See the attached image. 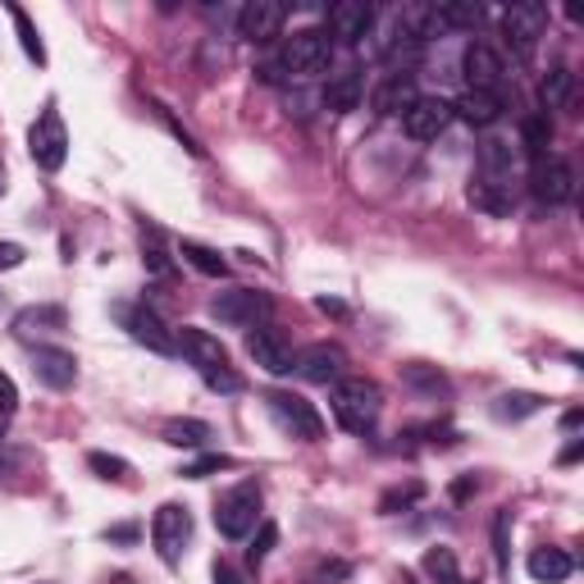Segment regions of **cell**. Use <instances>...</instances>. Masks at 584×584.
Returning <instances> with one entry per match:
<instances>
[{"mask_svg":"<svg viewBox=\"0 0 584 584\" xmlns=\"http://www.w3.org/2000/svg\"><path fill=\"white\" fill-rule=\"evenodd\" d=\"M0 306H6V293H0Z\"/></svg>","mask_w":584,"mask_h":584,"instance_id":"55","label":"cell"},{"mask_svg":"<svg viewBox=\"0 0 584 584\" xmlns=\"http://www.w3.org/2000/svg\"><path fill=\"white\" fill-rule=\"evenodd\" d=\"M420 101V92H416V78L411 73H388L383 83L370 92V110L379 114V120H402V114L411 110Z\"/></svg>","mask_w":584,"mask_h":584,"instance_id":"17","label":"cell"},{"mask_svg":"<svg viewBox=\"0 0 584 584\" xmlns=\"http://www.w3.org/2000/svg\"><path fill=\"white\" fill-rule=\"evenodd\" d=\"M28 155L37 161V170H47V174H55L64 165V155H69V129H64V120H60L55 105H47L32 120V129H28Z\"/></svg>","mask_w":584,"mask_h":584,"instance_id":"5","label":"cell"},{"mask_svg":"<svg viewBox=\"0 0 584 584\" xmlns=\"http://www.w3.org/2000/svg\"><path fill=\"white\" fill-rule=\"evenodd\" d=\"M275 60H279V69H284L288 78H316V73L329 69V60H334V42H329V32H325V28H297Z\"/></svg>","mask_w":584,"mask_h":584,"instance_id":"2","label":"cell"},{"mask_svg":"<svg viewBox=\"0 0 584 584\" xmlns=\"http://www.w3.org/2000/svg\"><path fill=\"white\" fill-rule=\"evenodd\" d=\"M32 375L47 388H55V393H64V388H73V379H78V361H73V352H64V347H32Z\"/></svg>","mask_w":584,"mask_h":584,"instance_id":"19","label":"cell"},{"mask_svg":"<svg viewBox=\"0 0 584 584\" xmlns=\"http://www.w3.org/2000/svg\"><path fill=\"white\" fill-rule=\"evenodd\" d=\"M269 297L256 293V288H228L211 301V316L228 329H256V325H269Z\"/></svg>","mask_w":584,"mask_h":584,"instance_id":"7","label":"cell"},{"mask_svg":"<svg viewBox=\"0 0 584 584\" xmlns=\"http://www.w3.org/2000/svg\"><path fill=\"white\" fill-rule=\"evenodd\" d=\"M275 543H279V525H275V521H260V534H256V543L247 549V562L260 566V562L269 557V549H275Z\"/></svg>","mask_w":584,"mask_h":584,"instance_id":"40","label":"cell"},{"mask_svg":"<svg viewBox=\"0 0 584 584\" xmlns=\"http://www.w3.org/2000/svg\"><path fill=\"white\" fill-rule=\"evenodd\" d=\"M361 101H366V73H361V69H342V73L329 78V88H325V110L352 114V110H361Z\"/></svg>","mask_w":584,"mask_h":584,"instance_id":"21","label":"cell"},{"mask_svg":"<svg viewBox=\"0 0 584 584\" xmlns=\"http://www.w3.org/2000/svg\"><path fill=\"white\" fill-rule=\"evenodd\" d=\"M370 28H375L370 0H338V6H329V14H325L329 42H342V47H361L370 37Z\"/></svg>","mask_w":584,"mask_h":584,"instance_id":"10","label":"cell"},{"mask_svg":"<svg viewBox=\"0 0 584 584\" xmlns=\"http://www.w3.org/2000/svg\"><path fill=\"white\" fill-rule=\"evenodd\" d=\"M465 197H471V206H475V211H484V215H512V187H502V183L475 178Z\"/></svg>","mask_w":584,"mask_h":584,"instance_id":"26","label":"cell"},{"mask_svg":"<svg viewBox=\"0 0 584 584\" xmlns=\"http://www.w3.org/2000/svg\"><path fill=\"white\" fill-rule=\"evenodd\" d=\"M114 316L124 320L129 338L142 342L146 352H155V357H178V334L161 316H155L151 306H114Z\"/></svg>","mask_w":584,"mask_h":584,"instance_id":"6","label":"cell"},{"mask_svg":"<svg viewBox=\"0 0 584 584\" xmlns=\"http://www.w3.org/2000/svg\"><path fill=\"white\" fill-rule=\"evenodd\" d=\"M6 430H10V411H0V439H6Z\"/></svg>","mask_w":584,"mask_h":584,"instance_id":"49","label":"cell"},{"mask_svg":"<svg viewBox=\"0 0 584 584\" xmlns=\"http://www.w3.org/2000/svg\"><path fill=\"white\" fill-rule=\"evenodd\" d=\"M14 407H19V388H14V379L6 370H0V411L14 416Z\"/></svg>","mask_w":584,"mask_h":584,"instance_id":"43","label":"cell"},{"mask_svg":"<svg viewBox=\"0 0 584 584\" xmlns=\"http://www.w3.org/2000/svg\"><path fill=\"white\" fill-rule=\"evenodd\" d=\"M329 407H334V420L342 424L347 434H370L375 420H379V407H383L379 383H370V379H361V375H342V379L334 383Z\"/></svg>","mask_w":584,"mask_h":584,"instance_id":"1","label":"cell"},{"mask_svg":"<svg viewBox=\"0 0 584 584\" xmlns=\"http://www.w3.org/2000/svg\"><path fill=\"white\" fill-rule=\"evenodd\" d=\"M247 357H252L265 375H293V366H297V352H293L288 334L275 329V325H256V329L247 334Z\"/></svg>","mask_w":584,"mask_h":584,"instance_id":"11","label":"cell"},{"mask_svg":"<svg viewBox=\"0 0 584 584\" xmlns=\"http://www.w3.org/2000/svg\"><path fill=\"white\" fill-rule=\"evenodd\" d=\"M525 571H530L539 584H562V580L575 571V562H571L566 549H534L530 562H525Z\"/></svg>","mask_w":584,"mask_h":584,"instance_id":"24","label":"cell"},{"mask_svg":"<svg viewBox=\"0 0 584 584\" xmlns=\"http://www.w3.org/2000/svg\"><path fill=\"white\" fill-rule=\"evenodd\" d=\"M407 383L430 388V393H448V379H443V375H434V370H424V366H407Z\"/></svg>","mask_w":584,"mask_h":584,"instance_id":"41","label":"cell"},{"mask_svg":"<svg viewBox=\"0 0 584 584\" xmlns=\"http://www.w3.org/2000/svg\"><path fill=\"white\" fill-rule=\"evenodd\" d=\"M178 352L202 370V379H206V375H215V370H228V352H224V342H219L215 334H206V329L183 325V329H178Z\"/></svg>","mask_w":584,"mask_h":584,"instance_id":"18","label":"cell"},{"mask_svg":"<svg viewBox=\"0 0 584 584\" xmlns=\"http://www.w3.org/2000/svg\"><path fill=\"white\" fill-rule=\"evenodd\" d=\"M105 539L110 543H133L137 539V525H114V530H105Z\"/></svg>","mask_w":584,"mask_h":584,"instance_id":"47","label":"cell"},{"mask_svg":"<svg viewBox=\"0 0 584 584\" xmlns=\"http://www.w3.org/2000/svg\"><path fill=\"white\" fill-rule=\"evenodd\" d=\"M424 575L434 584H452L457 580V553L452 549H430L424 553Z\"/></svg>","mask_w":584,"mask_h":584,"instance_id":"36","label":"cell"},{"mask_svg":"<svg viewBox=\"0 0 584 584\" xmlns=\"http://www.w3.org/2000/svg\"><path fill=\"white\" fill-rule=\"evenodd\" d=\"M265 407H269V416L279 420V430H288L293 439H306V443L325 439L320 411L310 407L301 393H288V388H269V393H265Z\"/></svg>","mask_w":584,"mask_h":584,"instance_id":"3","label":"cell"},{"mask_svg":"<svg viewBox=\"0 0 584 584\" xmlns=\"http://www.w3.org/2000/svg\"><path fill=\"white\" fill-rule=\"evenodd\" d=\"M6 10H10L14 28H19V47H23V55H28L32 64H47V47H42V32H37V23L28 19V10H19V6H6Z\"/></svg>","mask_w":584,"mask_h":584,"instance_id":"31","label":"cell"},{"mask_svg":"<svg viewBox=\"0 0 584 584\" xmlns=\"http://www.w3.org/2000/svg\"><path fill=\"white\" fill-rule=\"evenodd\" d=\"M461 73H465V92H498L502 88V55L489 47V42H471L461 51Z\"/></svg>","mask_w":584,"mask_h":584,"instance_id":"15","label":"cell"},{"mask_svg":"<svg viewBox=\"0 0 584 584\" xmlns=\"http://www.w3.org/2000/svg\"><path fill=\"white\" fill-rule=\"evenodd\" d=\"M475 489H480V484H475V475H461V480L452 484V498H457V502H465V498H471Z\"/></svg>","mask_w":584,"mask_h":584,"instance_id":"46","label":"cell"},{"mask_svg":"<svg viewBox=\"0 0 584 584\" xmlns=\"http://www.w3.org/2000/svg\"><path fill=\"white\" fill-rule=\"evenodd\" d=\"M64 325H69L64 306H23L19 316H14V338L32 342V338H42V334H60Z\"/></svg>","mask_w":584,"mask_h":584,"instance_id":"23","label":"cell"},{"mask_svg":"<svg viewBox=\"0 0 584 584\" xmlns=\"http://www.w3.org/2000/svg\"><path fill=\"white\" fill-rule=\"evenodd\" d=\"M530 197L539 206H566L575 197V170L562 155H539L530 170Z\"/></svg>","mask_w":584,"mask_h":584,"instance_id":"9","label":"cell"},{"mask_svg":"<svg viewBox=\"0 0 584 584\" xmlns=\"http://www.w3.org/2000/svg\"><path fill=\"white\" fill-rule=\"evenodd\" d=\"M398 584H420V580H416L411 571H402V580H398Z\"/></svg>","mask_w":584,"mask_h":584,"instance_id":"51","label":"cell"},{"mask_svg":"<svg viewBox=\"0 0 584 584\" xmlns=\"http://www.w3.org/2000/svg\"><path fill=\"white\" fill-rule=\"evenodd\" d=\"M580 452H584V443H580V439H575V443H571V448H566V452H562V465H571V461H580Z\"/></svg>","mask_w":584,"mask_h":584,"instance_id":"48","label":"cell"},{"mask_svg":"<svg viewBox=\"0 0 584 584\" xmlns=\"http://www.w3.org/2000/svg\"><path fill=\"white\" fill-rule=\"evenodd\" d=\"M502 110H508L502 92H465V96L452 105V120H465L471 129H493V124L502 120Z\"/></svg>","mask_w":584,"mask_h":584,"instance_id":"20","label":"cell"},{"mask_svg":"<svg viewBox=\"0 0 584 584\" xmlns=\"http://www.w3.org/2000/svg\"><path fill=\"white\" fill-rule=\"evenodd\" d=\"M306 383H338L347 375V352L338 342H310L297 352V366H293Z\"/></svg>","mask_w":584,"mask_h":584,"instance_id":"14","label":"cell"},{"mask_svg":"<svg viewBox=\"0 0 584 584\" xmlns=\"http://www.w3.org/2000/svg\"><path fill=\"white\" fill-rule=\"evenodd\" d=\"M512 512H498L493 516V562L502 575H512Z\"/></svg>","mask_w":584,"mask_h":584,"instance_id":"34","label":"cell"},{"mask_svg":"<svg viewBox=\"0 0 584 584\" xmlns=\"http://www.w3.org/2000/svg\"><path fill=\"white\" fill-rule=\"evenodd\" d=\"M543 32H549V10L534 6V0H521L502 14V37H508V47H516V55H530Z\"/></svg>","mask_w":584,"mask_h":584,"instance_id":"12","label":"cell"},{"mask_svg":"<svg viewBox=\"0 0 584 584\" xmlns=\"http://www.w3.org/2000/svg\"><path fill=\"white\" fill-rule=\"evenodd\" d=\"M187 539H192V512L183 508V502H165V508L151 516V543H155V553H161L165 566L183 562Z\"/></svg>","mask_w":584,"mask_h":584,"instance_id":"8","label":"cell"},{"mask_svg":"<svg viewBox=\"0 0 584 584\" xmlns=\"http://www.w3.org/2000/svg\"><path fill=\"white\" fill-rule=\"evenodd\" d=\"M260 521V489L247 480V484H233L219 502H215V530L224 539H247Z\"/></svg>","mask_w":584,"mask_h":584,"instance_id":"4","label":"cell"},{"mask_svg":"<svg viewBox=\"0 0 584 584\" xmlns=\"http://www.w3.org/2000/svg\"><path fill=\"white\" fill-rule=\"evenodd\" d=\"M452 584H480V580H461V575H457V580H452Z\"/></svg>","mask_w":584,"mask_h":584,"instance_id":"53","label":"cell"},{"mask_svg":"<svg viewBox=\"0 0 584 584\" xmlns=\"http://www.w3.org/2000/svg\"><path fill=\"white\" fill-rule=\"evenodd\" d=\"M434 10H439L443 32H452V28L475 32V28H480V19H484V10H480V6H434Z\"/></svg>","mask_w":584,"mask_h":584,"instance_id":"35","label":"cell"},{"mask_svg":"<svg viewBox=\"0 0 584 584\" xmlns=\"http://www.w3.org/2000/svg\"><path fill=\"white\" fill-rule=\"evenodd\" d=\"M448 124H452V101H443V96H420L402 114V129H407L411 142H434Z\"/></svg>","mask_w":584,"mask_h":584,"instance_id":"16","label":"cell"},{"mask_svg":"<svg viewBox=\"0 0 584 584\" xmlns=\"http://www.w3.org/2000/svg\"><path fill=\"white\" fill-rule=\"evenodd\" d=\"M539 411H543V398H539V393H502V398L493 402V416H498L502 424L530 420V416H539Z\"/></svg>","mask_w":584,"mask_h":584,"instance_id":"28","label":"cell"},{"mask_svg":"<svg viewBox=\"0 0 584 584\" xmlns=\"http://www.w3.org/2000/svg\"><path fill=\"white\" fill-rule=\"evenodd\" d=\"M6 471H10V457H6V452H0V480H6Z\"/></svg>","mask_w":584,"mask_h":584,"instance_id":"50","label":"cell"},{"mask_svg":"<svg viewBox=\"0 0 584 584\" xmlns=\"http://www.w3.org/2000/svg\"><path fill=\"white\" fill-rule=\"evenodd\" d=\"M521 142H525V151L534 155H549V146H553V120L549 114H530V120L521 124Z\"/></svg>","mask_w":584,"mask_h":584,"instance_id":"32","label":"cell"},{"mask_svg":"<svg viewBox=\"0 0 584 584\" xmlns=\"http://www.w3.org/2000/svg\"><path fill=\"white\" fill-rule=\"evenodd\" d=\"M347 575H352V566H347V562H338V557H334V562H316V566H310L301 584H342Z\"/></svg>","mask_w":584,"mask_h":584,"instance_id":"38","label":"cell"},{"mask_svg":"<svg viewBox=\"0 0 584 584\" xmlns=\"http://www.w3.org/2000/svg\"><path fill=\"white\" fill-rule=\"evenodd\" d=\"M211 424L206 420H165V443L174 448H206Z\"/></svg>","mask_w":584,"mask_h":584,"instance_id":"30","label":"cell"},{"mask_svg":"<svg viewBox=\"0 0 584 584\" xmlns=\"http://www.w3.org/2000/svg\"><path fill=\"white\" fill-rule=\"evenodd\" d=\"M512 170H516V151L508 137H484L480 142V178L512 187Z\"/></svg>","mask_w":584,"mask_h":584,"instance_id":"22","label":"cell"},{"mask_svg":"<svg viewBox=\"0 0 584 584\" xmlns=\"http://www.w3.org/2000/svg\"><path fill=\"white\" fill-rule=\"evenodd\" d=\"M233 465V457H224V452H206V457H197V461H187L183 465V480H206V475H215V471H228Z\"/></svg>","mask_w":584,"mask_h":584,"instance_id":"37","label":"cell"},{"mask_svg":"<svg viewBox=\"0 0 584 584\" xmlns=\"http://www.w3.org/2000/svg\"><path fill=\"white\" fill-rule=\"evenodd\" d=\"M178 252H183V260H187L192 269H202L206 279H224V275H228V260H224L215 247H202V243H192V238H187Z\"/></svg>","mask_w":584,"mask_h":584,"instance_id":"29","label":"cell"},{"mask_svg":"<svg viewBox=\"0 0 584 584\" xmlns=\"http://www.w3.org/2000/svg\"><path fill=\"white\" fill-rule=\"evenodd\" d=\"M142 265H146V275H155V279H170L174 275L170 243H165V233L155 228V224H142Z\"/></svg>","mask_w":584,"mask_h":584,"instance_id":"25","label":"cell"},{"mask_svg":"<svg viewBox=\"0 0 584 584\" xmlns=\"http://www.w3.org/2000/svg\"><path fill=\"white\" fill-rule=\"evenodd\" d=\"M206 383L215 388V393H238V388H243V379L233 370H215V375H206Z\"/></svg>","mask_w":584,"mask_h":584,"instance_id":"42","label":"cell"},{"mask_svg":"<svg viewBox=\"0 0 584 584\" xmlns=\"http://www.w3.org/2000/svg\"><path fill=\"white\" fill-rule=\"evenodd\" d=\"M284 19H288V10L279 6V0H247V6L238 10V37L243 42L265 47L284 32Z\"/></svg>","mask_w":584,"mask_h":584,"instance_id":"13","label":"cell"},{"mask_svg":"<svg viewBox=\"0 0 584 584\" xmlns=\"http://www.w3.org/2000/svg\"><path fill=\"white\" fill-rule=\"evenodd\" d=\"M23 265V247L19 243H0V269H19Z\"/></svg>","mask_w":584,"mask_h":584,"instance_id":"44","label":"cell"},{"mask_svg":"<svg viewBox=\"0 0 584 584\" xmlns=\"http://www.w3.org/2000/svg\"><path fill=\"white\" fill-rule=\"evenodd\" d=\"M424 498V484L420 480H411V484H393L383 498H379V516H398V512H407V508H416V502Z\"/></svg>","mask_w":584,"mask_h":584,"instance_id":"33","label":"cell"},{"mask_svg":"<svg viewBox=\"0 0 584 584\" xmlns=\"http://www.w3.org/2000/svg\"><path fill=\"white\" fill-rule=\"evenodd\" d=\"M571 92H575V73H571L566 64H553L549 73H543L539 96H543V105H549V110H562V105L571 101Z\"/></svg>","mask_w":584,"mask_h":584,"instance_id":"27","label":"cell"},{"mask_svg":"<svg viewBox=\"0 0 584 584\" xmlns=\"http://www.w3.org/2000/svg\"><path fill=\"white\" fill-rule=\"evenodd\" d=\"M0 192H6V170H0Z\"/></svg>","mask_w":584,"mask_h":584,"instance_id":"54","label":"cell"},{"mask_svg":"<svg viewBox=\"0 0 584 584\" xmlns=\"http://www.w3.org/2000/svg\"><path fill=\"white\" fill-rule=\"evenodd\" d=\"M215 584H247V575L228 562H215Z\"/></svg>","mask_w":584,"mask_h":584,"instance_id":"45","label":"cell"},{"mask_svg":"<svg viewBox=\"0 0 584 584\" xmlns=\"http://www.w3.org/2000/svg\"><path fill=\"white\" fill-rule=\"evenodd\" d=\"M88 465L101 475V480H129V461L124 457H110V452H92Z\"/></svg>","mask_w":584,"mask_h":584,"instance_id":"39","label":"cell"},{"mask_svg":"<svg viewBox=\"0 0 584 584\" xmlns=\"http://www.w3.org/2000/svg\"><path fill=\"white\" fill-rule=\"evenodd\" d=\"M110 584H133V580H129V575H114V580H110Z\"/></svg>","mask_w":584,"mask_h":584,"instance_id":"52","label":"cell"}]
</instances>
